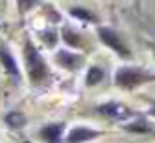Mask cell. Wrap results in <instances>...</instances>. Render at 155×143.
I'll list each match as a JSON object with an SVG mask.
<instances>
[{"label": "cell", "mask_w": 155, "mask_h": 143, "mask_svg": "<svg viewBox=\"0 0 155 143\" xmlns=\"http://www.w3.org/2000/svg\"><path fill=\"white\" fill-rule=\"evenodd\" d=\"M22 64L26 72V80L32 88H42L52 80V68L48 66L40 46L32 40V36L24 32L22 40Z\"/></svg>", "instance_id": "6da1fadb"}, {"label": "cell", "mask_w": 155, "mask_h": 143, "mask_svg": "<svg viewBox=\"0 0 155 143\" xmlns=\"http://www.w3.org/2000/svg\"><path fill=\"white\" fill-rule=\"evenodd\" d=\"M151 82H155V74L145 68H139V66L123 64L114 72V86L123 92H133L139 86H145Z\"/></svg>", "instance_id": "7a4b0ae2"}, {"label": "cell", "mask_w": 155, "mask_h": 143, "mask_svg": "<svg viewBox=\"0 0 155 143\" xmlns=\"http://www.w3.org/2000/svg\"><path fill=\"white\" fill-rule=\"evenodd\" d=\"M96 36H97V40H100L107 50L114 52L117 58H121V60H131L133 58V52H131V48L127 46L125 38H123L121 32L115 30L114 26L97 24L96 26Z\"/></svg>", "instance_id": "3957f363"}, {"label": "cell", "mask_w": 155, "mask_h": 143, "mask_svg": "<svg viewBox=\"0 0 155 143\" xmlns=\"http://www.w3.org/2000/svg\"><path fill=\"white\" fill-rule=\"evenodd\" d=\"M0 68L4 70V74L8 76V80L14 86H20L24 82V74L20 70V64L14 56L12 48H10L8 42H2V40H0Z\"/></svg>", "instance_id": "277c9868"}, {"label": "cell", "mask_w": 155, "mask_h": 143, "mask_svg": "<svg viewBox=\"0 0 155 143\" xmlns=\"http://www.w3.org/2000/svg\"><path fill=\"white\" fill-rule=\"evenodd\" d=\"M54 64L58 68L66 70V72H78L86 64V56L80 50H72V48H58L54 52Z\"/></svg>", "instance_id": "5b68a950"}, {"label": "cell", "mask_w": 155, "mask_h": 143, "mask_svg": "<svg viewBox=\"0 0 155 143\" xmlns=\"http://www.w3.org/2000/svg\"><path fill=\"white\" fill-rule=\"evenodd\" d=\"M96 113H100L101 117L110 121H117V123H123V121L135 117V111L131 107H127L121 102H104L96 106Z\"/></svg>", "instance_id": "8992f818"}, {"label": "cell", "mask_w": 155, "mask_h": 143, "mask_svg": "<svg viewBox=\"0 0 155 143\" xmlns=\"http://www.w3.org/2000/svg\"><path fill=\"white\" fill-rule=\"evenodd\" d=\"M105 131L101 129H94L90 125H74L66 131L64 135V143H90L94 139L101 137Z\"/></svg>", "instance_id": "52a82bcc"}, {"label": "cell", "mask_w": 155, "mask_h": 143, "mask_svg": "<svg viewBox=\"0 0 155 143\" xmlns=\"http://www.w3.org/2000/svg\"><path fill=\"white\" fill-rule=\"evenodd\" d=\"M64 135H66L64 121H50V123H44L38 129L36 137L42 143H64Z\"/></svg>", "instance_id": "ba28073f"}, {"label": "cell", "mask_w": 155, "mask_h": 143, "mask_svg": "<svg viewBox=\"0 0 155 143\" xmlns=\"http://www.w3.org/2000/svg\"><path fill=\"white\" fill-rule=\"evenodd\" d=\"M60 38H62V42H64L68 48H72V50H84L86 44H87L84 34L78 32L74 26H68V24H64V26L60 28Z\"/></svg>", "instance_id": "9c48e42d"}, {"label": "cell", "mask_w": 155, "mask_h": 143, "mask_svg": "<svg viewBox=\"0 0 155 143\" xmlns=\"http://www.w3.org/2000/svg\"><path fill=\"white\" fill-rule=\"evenodd\" d=\"M121 129L127 131V133H139V135H147V133H155V125L151 123L147 117L143 115H137V117H131V119L123 121Z\"/></svg>", "instance_id": "30bf717a"}, {"label": "cell", "mask_w": 155, "mask_h": 143, "mask_svg": "<svg viewBox=\"0 0 155 143\" xmlns=\"http://www.w3.org/2000/svg\"><path fill=\"white\" fill-rule=\"evenodd\" d=\"M68 16L74 20H78L80 24H84V26H97L100 24V16H97L94 10L86 8V6H70L68 8Z\"/></svg>", "instance_id": "8fae6325"}, {"label": "cell", "mask_w": 155, "mask_h": 143, "mask_svg": "<svg viewBox=\"0 0 155 143\" xmlns=\"http://www.w3.org/2000/svg\"><path fill=\"white\" fill-rule=\"evenodd\" d=\"M36 38L40 40V44H42V46H44V48H48V50H56L58 42L62 40V38H60V32L54 28V24H48L46 28L38 30V32H36Z\"/></svg>", "instance_id": "7c38bea8"}, {"label": "cell", "mask_w": 155, "mask_h": 143, "mask_svg": "<svg viewBox=\"0 0 155 143\" xmlns=\"http://www.w3.org/2000/svg\"><path fill=\"white\" fill-rule=\"evenodd\" d=\"M4 125L8 127V129H12V131H20V129H24L26 127V123H28V117H26V113L24 111H20V109H12V111H8V113H4Z\"/></svg>", "instance_id": "4fadbf2b"}, {"label": "cell", "mask_w": 155, "mask_h": 143, "mask_svg": "<svg viewBox=\"0 0 155 143\" xmlns=\"http://www.w3.org/2000/svg\"><path fill=\"white\" fill-rule=\"evenodd\" d=\"M104 80H105V70L101 68V66H97V64L87 66L86 76H84V86H86V88H96Z\"/></svg>", "instance_id": "5bb4252c"}, {"label": "cell", "mask_w": 155, "mask_h": 143, "mask_svg": "<svg viewBox=\"0 0 155 143\" xmlns=\"http://www.w3.org/2000/svg\"><path fill=\"white\" fill-rule=\"evenodd\" d=\"M42 10H44V16H46V22H48V24H62V22H64V16L58 12L56 6L42 4Z\"/></svg>", "instance_id": "9a60e30c"}, {"label": "cell", "mask_w": 155, "mask_h": 143, "mask_svg": "<svg viewBox=\"0 0 155 143\" xmlns=\"http://www.w3.org/2000/svg\"><path fill=\"white\" fill-rule=\"evenodd\" d=\"M42 4H44V0H16V10H18V14L24 18L30 10L38 8Z\"/></svg>", "instance_id": "2e32d148"}, {"label": "cell", "mask_w": 155, "mask_h": 143, "mask_svg": "<svg viewBox=\"0 0 155 143\" xmlns=\"http://www.w3.org/2000/svg\"><path fill=\"white\" fill-rule=\"evenodd\" d=\"M147 115H149V117H153V119H155V102H151V107L147 109Z\"/></svg>", "instance_id": "e0dca14e"}, {"label": "cell", "mask_w": 155, "mask_h": 143, "mask_svg": "<svg viewBox=\"0 0 155 143\" xmlns=\"http://www.w3.org/2000/svg\"><path fill=\"white\" fill-rule=\"evenodd\" d=\"M141 2H143V0H133V4H135L137 10H141Z\"/></svg>", "instance_id": "ac0fdd59"}, {"label": "cell", "mask_w": 155, "mask_h": 143, "mask_svg": "<svg viewBox=\"0 0 155 143\" xmlns=\"http://www.w3.org/2000/svg\"><path fill=\"white\" fill-rule=\"evenodd\" d=\"M149 48H151V54H153V58H155V42H151Z\"/></svg>", "instance_id": "d6986e66"}]
</instances>
